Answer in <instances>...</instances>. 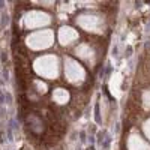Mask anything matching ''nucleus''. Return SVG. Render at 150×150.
Listing matches in <instances>:
<instances>
[{"label":"nucleus","mask_w":150,"mask_h":150,"mask_svg":"<svg viewBox=\"0 0 150 150\" xmlns=\"http://www.w3.org/2000/svg\"><path fill=\"white\" fill-rule=\"evenodd\" d=\"M54 99H56L57 102H60V104H65L68 101V93L63 89H57L54 92Z\"/></svg>","instance_id":"5"},{"label":"nucleus","mask_w":150,"mask_h":150,"mask_svg":"<svg viewBox=\"0 0 150 150\" xmlns=\"http://www.w3.org/2000/svg\"><path fill=\"white\" fill-rule=\"evenodd\" d=\"M59 39L63 45H66V44L72 42L74 39H77V32L69 29V27H62L59 32Z\"/></svg>","instance_id":"4"},{"label":"nucleus","mask_w":150,"mask_h":150,"mask_svg":"<svg viewBox=\"0 0 150 150\" xmlns=\"http://www.w3.org/2000/svg\"><path fill=\"white\" fill-rule=\"evenodd\" d=\"M35 71L45 78H56L57 77V71H59V62L54 56H44L36 59L35 65H33Z\"/></svg>","instance_id":"1"},{"label":"nucleus","mask_w":150,"mask_h":150,"mask_svg":"<svg viewBox=\"0 0 150 150\" xmlns=\"http://www.w3.org/2000/svg\"><path fill=\"white\" fill-rule=\"evenodd\" d=\"M35 84H36V87H38V89H39L41 92H44V90H45V86H44V83H41V81H36Z\"/></svg>","instance_id":"6"},{"label":"nucleus","mask_w":150,"mask_h":150,"mask_svg":"<svg viewBox=\"0 0 150 150\" xmlns=\"http://www.w3.org/2000/svg\"><path fill=\"white\" fill-rule=\"evenodd\" d=\"M54 41L53 32L51 30H41V32H35L29 35L26 39V44L30 50H45L48 47H51Z\"/></svg>","instance_id":"2"},{"label":"nucleus","mask_w":150,"mask_h":150,"mask_svg":"<svg viewBox=\"0 0 150 150\" xmlns=\"http://www.w3.org/2000/svg\"><path fill=\"white\" fill-rule=\"evenodd\" d=\"M50 21H51V18H50L48 14H45V12L42 11H30L29 14L24 15V26H26L27 29H36V27H42L45 26V24H48Z\"/></svg>","instance_id":"3"},{"label":"nucleus","mask_w":150,"mask_h":150,"mask_svg":"<svg viewBox=\"0 0 150 150\" xmlns=\"http://www.w3.org/2000/svg\"><path fill=\"white\" fill-rule=\"evenodd\" d=\"M146 134L149 135V138H150V126H149L147 123H146Z\"/></svg>","instance_id":"7"}]
</instances>
